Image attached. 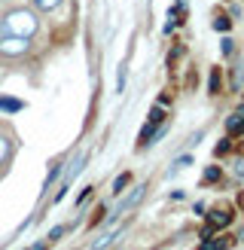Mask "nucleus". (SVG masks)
Wrapping results in <instances>:
<instances>
[{
    "mask_svg": "<svg viewBox=\"0 0 244 250\" xmlns=\"http://www.w3.org/2000/svg\"><path fill=\"white\" fill-rule=\"evenodd\" d=\"M64 0H34V6L37 9H43V12H49V9H55V6H61Z\"/></svg>",
    "mask_w": 244,
    "mask_h": 250,
    "instance_id": "nucleus-17",
    "label": "nucleus"
},
{
    "mask_svg": "<svg viewBox=\"0 0 244 250\" xmlns=\"http://www.w3.org/2000/svg\"><path fill=\"white\" fill-rule=\"evenodd\" d=\"M0 52H3V55L28 52V37H3V40H0Z\"/></svg>",
    "mask_w": 244,
    "mask_h": 250,
    "instance_id": "nucleus-5",
    "label": "nucleus"
},
{
    "mask_svg": "<svg viewBox=\"0 0 244 250\" xmlns=\"http://www.w3.org/2000/svg\"><path fill=\"white\" fill-rule=\"evenodd\" d=\"M146 122H153V125H162V122H165V110L156 104V107L150 110V119H146Z\"/></svg>",
    "mask_w": 244,
    "mask_h": 250,
    "instance_id": "nucleus-16",
    "label": "nucleus"
},
{
    "mask_svg": "<svg viewBox=\"0 0 244 250\" xmlns=\"http://www.w3.org/2000/svg\"><path fill=\"white\" fill-rule=\"evenodd\" d=\"M34 31H37V16L31 9L9 12L3 19V24H0V34H6V37H31Z\"/></svg>",
    "mask_w": 244,
    "mask_h": 250,
    "instance_id": "nucleus-1",
    "label": "nucleus"
},
{
    "mask_svg": "<svg viewBox=\"0 0 244 250\" xmlns=\"http://www.w3.org/2000/svg\"><path fill=\"white\" fill-rule=\"evenodd\" d=\"M226 247H232V238H220V241H204L199 250H226Z\"/></svg>",
    "mask_w": 244,
    "mask_h": 250,
    "instance_id": "nucleus-13",
    "label": "nucleus"
},
{
    "mask_svg": "<svg viewBox=\"0 0 244 250\" xmlns=\"http://www.w3.org/2000/svg\"><path fill=\"white\" fill-rule=\"evenodd\" d=\"M116 89H119V92H122V89H125V64H122V67H119V83H116Z\"/></svg>",
    "mask_w": 244,
    "mask_h": 250,
    "instance_id": "nucleus-22",
    "label": "nucleus"
},
{
    "mask_svg": "<svg viewBox=\"0 0 244 250\" xmlns=\"http://www.w3.org/2000/svg\"><path fill=\"white\" fill-rule=\"evenodd\" d=\"M207 89H211V95H220V92H223V70H220V67H211V77H207Z\"/></svg>",
    "mask_w": 244,
    "mask_h": 250,
    "instance_id": "nucleus-7",
    "label": "nucleus"
},
{
    "mask_svg": "<svg viewBox=\"0 0 244 250\" xmlns=\"http://www.w3.org/2000/svg\"><path fill=\"white\" fill-rule=\"evenodd\" d=\"M226 131H229V134H244V104L226 119Z\"/></svg>",
    "mask_w": 244,
    "mask_h": 250,
    "instance_id": "nucleus-6",
    "label": "nucleus"
},
{
    "mask_svg": "<svg viewBox=\"0 0 244 250\" xmlns=\"http://www.w3.org/2000/svg\"><path fill=\"white\" fill-rule=\"evenodd\" d=\"M131 180H134V177H131V171H122L119 177L113 180V195H122V192H125V186H128Z\"/></svg>",
    "mask_w": 244,
    "mask_h": 250,
    "instance_id": "nucleus-9",
    "label": "nucleus"
},
{
    "mask_svg": "<svg viewBox=\"0 0 244 250\" xmlns=\"http://www.w3.org/2000/svg\"><path fill=\"white\" fill-rule=\"evenodd\" d=\"M220 177H223V171H220V165H207V168H204V174H202V186H207V183H217Z\"/></svg>",
    "mask_w": 244,
    "mask_h": 250,
    "instance_id": "nucleus-8",
    "label": "nucleus"
},
{
    "mask_svg": "<svg viewBox=\"0 0 244 250\" xmlns=\"http://www.w3.org/2000/svg\"><path fill=\"white\" fill-rule=\"evenodd\" d=\"M9 149H12V144H9V137L6 134H0V165L9 159Z\"/></svg>",
    "mask_w": 244,
    "mask_h": 250,
    "instance_id": "nucleus-15",
    "label": "nucleus"
},
{
    "mask_svg": "<svg viewBox=\"0 0 244 250\" xmlns=\"http://www.w3.org/2000/svg\"><path fill=\"white\" fill-rule=\"evenodd\" d=\"M58 174H61V165H52V168H49V177H46V186H43V189H49V186L55 183V177H58Z\"/></svg>",
    "mask_w": 244,
    "mask_h": 250,
    "instance_id": "nucleus-20",
    "label": "nucleus"
},
{
    "mask_svg": "<svg viewBox=\"0 0 244 250\" xmlns=\"http://www.w3.org/2000/svg\"><path fill=\"white\" fill-rule=\"evenodd\" d=\"M229 149H232V137H223V141L217 144V156H226Z\"/></svg>",
    "mask_w": 244,
    "mask_h": 250,
    "instance_id": "nucleus-19",
    "label": "nucleus"
},
{
    "mask_svg": "<svg viewBox=\"0 0 244 250\" xmlns=\"http://www.w3.org/2000/svg\"><path fill=\"white\" fill-rule=\"evenodd\" d=\"M235 40H232V37H223V40H220V49H223V55H232L235 52V46H232Z\"/></svg>",
    "mask_w": 244,
    "mask_h": 250,
    "instance_id": "nucleus-18",
    "label": "nucleus"
},
{
    "mask_svg": "<svg viewBox=\"0 0 244 250\" xmlns=\"http://www.w3.org/2000/svg\"><path fill=\"white\" fill-rule=\"evenodd\" d=\"M235 153L244 159V137H241V141H235Z\"/></svg>",
    "mask_w": 244,
    "mask_h": 250,
    "instance_id": "nucleus-23",
    "label": "nucleus"
},
{
    "mask_svg": "<svg viewBox=\"0 0 244 250\" xmlns=\"http://www.w3.org/2000/svg\"><path fill=\"white\" fill-rule=\"evenodd\" d=\"M183 52H186V46H183V43H177L174 49H171V52H168V67H177V61H180Z\"/></svg>",
    "mask_w": 244,
    "mask_h": 250,
    "instance_id": "nucleus-14",
    "label": "nucleus"
},
{
    "mask_svg": "<svg viewBox=\"0 0 244 250\" xmlns=\"http://www.w3.org/2000/svg\"><path fill=\"white\" fill-rule=\"evenodd\" d=\"M211 28H214V31H220V34H229V28H232V19H229V16H217V19L211 21Z\"/></svg>",
    "mask_w": 244,
    "mask_h": 250,
    "instance_id": "nucleus-12",
    "label": "nucleus"
},
{
    "mask_svg": "<svg viewBox=\"0 0 244 250\" xmlns=\"http://www.w3.org/2000/svg\"><path fill=\"white\" fill-rule=\"evenodd\" d=\"M143 192H146V186H143V183H138V186H134V192H131L128 198H122V202H119V208H116L113 214L107 217V223H116L122 214H125V210H131V208H134V205H138L141 198H143Z\"/></svg>",
    "mask_w": 244,
    "mask_h": 250,
    "instance_id": "nucleus-4",
    "label": "nucleus"
},
{
    "mask_svg": "<svg viewBox=\"0 0 244 250\" xmlns=\"http://www.w3.org/2000/svg\"><path fill=\"white\" fill-rule=\"evenodd\" d=\"M85 162H89V153H80L77 159L70 162V168H67V174H64V180H61V189H58V195H55V202H61V198H64V192H67V186L73 183L80 177V171L85 168Z\"/></svg>",
    "mask_w": 244,
    "mask_h": 250,
    "instance_id": "nucleus-3",
    "label": "nucleus"
},
{
    "mask_svg": "<svg viewBox=\"0 0 244 250\" xmlns=\"http://www.w3.org/2000/svg\"><path fill=\"white\" fill-rule=\"evenodd\" d=\"M153 250H162V247H153Z\"/></svg>",
    "mask_w": 244,
    "mask_h": 250,
    "instance_id": "nucleus-25",
    "label": "nucleus"
},
{
    "mask_svg": "<svg viewBox=\"0 0 244 250\" xmlns=\"http://www.w3.org/2000/svg\"><path fill=\"white\" fill-rule=\"evenodd\" d=\"M61 235H64V226H55L52 232H49V241H58V238H61Z\"/></svg>",
    "mask_w": 244,
    "mask_h": 250,
    "instance_id": "nucleus-21",
    "label": "nucleus"
},
{
    "mask_svg": "<svg viewBox=\"0 0 244 250\" xmlns=\"http://www.w3.org/2000/svg\"><path fill=\"white\" fill-rule=\"evenodd\" d=\"M24 104L19 101V98H0V110H3V113H19Z\"/></svg>",
    "mask_w": 244,
    "mask_h": 250,
    "instance_id": "nucleus-10",
    "label": "nucleus"
},
{
    "mask_svg": "<svg viewBox=\"0 0 244 250\" xmlns=\"http://www.w3.org/2000/svg\"><path fill=\"white\" fill-rule=\"evenodd\" d=\"M232 220H235V214H232V208H229V205L214 208L211 214H207V223H204V229H202V238H207V235H211L214 229H226Z\"/></svg>",
    "mask_w": 244,
    "mask_h": 250,
    "instance_id": "nucleus-2",
    "label": "nucleus"
},
{
    "mask_svg": "<svg viewBox=\"0 0 244 250\" xmlns=\"http://www.w3.org/2000/svg\"><path fill=\"white\" fill-rule=\"evenodd\" d=\"M235 174H238V177L244 180V162H238V168H235Z\"/></svg>",
    "mask_w": 244,
    "mask_h": 250,
    "instance_id": "nucleus-24",
    "label": "nucleus"
},
{
    "mask_svg": "<svg viewBox=\"0 0 244 250\" xmlns=\"http://www.w3.org/2000/svg\"><path fill=\"white\" fill-rule=\"evenodd\" d=\"M186 165H192V156H189V153H186V156H177V159H174V165L168 168V177H174V174H177V171H183Z\"/></svg>",
    "mask_w": 244,
    "mask_h": 250,
    "instance_id": "nucleus-11",
    "label": "nucleus"
},
{
    "mask_svg": "<svg viewBox=\"0 0 244 250\" xmlns=\"http://www.w3.org/2000/svg\"><path fill=\"white\" fill-rule=\"evenodd\" d=\"M116 250H122V247H116Z\"/></svg>",
    "mask_w": 244,
    "mask_h": 250,
    "instance_id": "nucleus-26",
    "label": "nucleus"
}]
</instances>
